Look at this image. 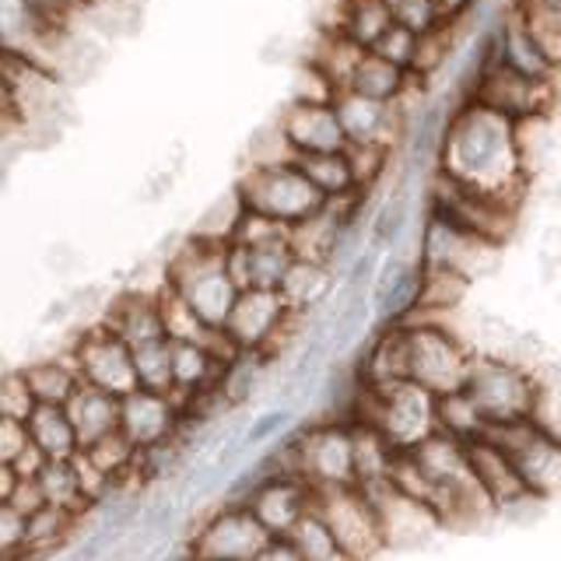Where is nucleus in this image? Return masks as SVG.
<instances>
[{"label": "nucleus", "mask_w": 561, "mask_h": 561, "mask_svg": "<svg viewBox=\"0 0 561 561\" xmlns=\"http://www.w3.org/2000/svg\"><path fill=\"white\" fill-rule=\"evenodd\" d=\"M467 456H470L473 478H478V484L488 491L495 505L513 502L516 495H523V491H526V481H523L519 467L513 463V456H508L499 443H491L488 435L467 443Z\"/></svg>", "instance_id": "obj_22"}, {"label": "nucleus", "mask_w": 561, "mask_h": 561, "mask_svg": "<svg viewBox=\"0 0 561 561\" xmlns=\"http://www.w3.org/2000/svg\"><path fill=\"white\" fill-rule=\"evenodd\" d=\"M18 478H22V473H18L11 463H0V502H8V499H11V491H14Z\"/></svg>", "instance_id": "obj_57"}, {"label": "nucleus", "mask_w": 561, "mask_h": 561, "mask_svg": "<svg viewBox=\"0 0 561 561\" xmlns=\"http://www.w3.org/2000/svg\"><path fill=\"white\" fill-rule=\"evenodd\" d=\"M242 215H245V201H242V193L236 186V190H228L225 197H218L204 210L190 236H201V239H210V242H232Z\"/></svg>", "instance_id": "obj_41"}, {"label": "nucleus", "mask_w": 561, "mask_h": 561, "mask_svg": "<svg viewBox=\"0 0 561 561\" xmlns=\"http://www.w3.org/2000/svg\"><path fill=\"white\" fill-rule=\"evenodd\" d=\"M0 551H4V561L28 551V516L8 502H0Z\"/></svg>", "instance_id": "obj_47"}, {"label": "nucleus", "mask_w": 561, "mask_h": 561, "mask_svg": "<svg viewBox=\"0 0 561 561\" xmlns=\"http://www.w3.org/2000/svg\"><path fill=\"white\" fill-rule=\"evenodd\" d=\"M312 505L320 508V516L337 537L344 554L351 561H368L386 548V534H382V519L376 502L368 499V491L358 484L347 488H323L316 491Z\"/></svg>", "instance_id": "obj_8"}, {"label": "nucleus", "mask_w": 561, "mask_h": 561, "mask_svg": "<svg viewBox=\"0 0 561 561\" xmlns=\"http://www.w3.org/2000/svg\"><path fill=\"white\" fill-rule=\"evenodd\" d=\"M298 165L312 180V186L323 193L327 201L351 197L358 193L355 169L347 162V151H327V154H298Z\"/></svg>", "instance_id": "obj_33"}, {"label": "nucleus", "mask_w": 561, "mask_h": 561, "mask_svg": "<svg viewBox=\"0 0 561 561\" xmlns=\"http://www.w3.org/2000/svg\"><path fill=\"white\" fill-rule=\"evenodd\" d=\"M438 397L414 379H393L382 386H358L351 421L379 428L397 449H414L438 432Z\"/></svg>", "instance_id": "obj_3"}, {"label": "nucleus", "mask_w": 561, "mask_h": 561, "mask_svg": "<svg viewBox=\"0 0 561 561\" xmlns=\"http://www.w3.org/2000/svg\"><path fill=\"white\" fill-rule=\"evenodd\" d=\"M411 218H414V172L403 169L397 186L390 190V197L373 210L368 245H376L379 253H393L403 242V236L411 232Z\"/></svg>", "instance_id": "obj_25"}, {"label": "nucleus", "mask_w": 561, "mask_h": 561, "mask_svg": "<svg viewBox=\"0 0 561 561\" xmlns=\"http://www.w3.org/2000/svg\"><path fill=\"white\" fill-rule=\"evenodd\" d=\"M64 408H67L70 421H75L81 449L95 446L105 435L119 432V397L99 390V386H92V382H81Z\"/></svg>", "instance_id": "obj_24"}, {"label": "nucleus", "mask_w": 561, "mask_h": 561, "mask_svg": "<svg viewBox=\"0 0 561 561\" xmlns=\"http://www.w3.org/2000/svg\"><path fill=\"white\" fill-rule=\"evenodd\" d=\"M484 435L513 456L526 488L540 491V495H548V499L561 495V443L558 438L537 428L530 417L495 421V425H488Z\"/></svg>", "instance_id": "obj_11"}, {"label": "nucleus", "mask_w": 561, "mask_h": 561, "mask_svg": "<svg viewBox=\"0 0 561 561\" xmlns=\"http://www.w3.org/2000/svg\"><path fill=\"white\" fill-rule=\"evenodd\" d=\"M134 368H137V386L154 393H172L175 379H172V341L158 337L148 344L134 347Z\"/></svg>", "instance_id": "obj_39"}, {"label": "nucleus", "mask_w": 561, "mask_h": 561, "mask_svg": "<svg viewBox=\"0 0 561 561\" xmlns=\"http://www.w3.org/2000/svg\"><path fill=\"white\" fill-rule=\"evenodd\" d=\"M393 8V18L400 25L414 28L417 35L421 32H432L435 25H443V18H438V4L435 0H390Z\"/></svg>", "instance_id": "obj_52"}, {"label": "nucleus", "mask_w": 561, "mask_h": 561, "mask_svg": "<svg viewBox=\"0 0 561 561\" xmlns=\"http://www.w3.org/2000/svg\"><path fill=\"white\" fill-rule=\"evenodd\" d=\"M428 190H432L428 210H435V215L463 225V228H470V232H478V236L499 242V245H505L508 239H513L516 225H519V204L516 201H505V197H495V193H488V190L453 180V175L443 169H435Z\"/></svg>", "instance_id": "obj_5"}, {"label": "nucleus", "mask_w": 561, "mask_h": 561, "mask_svg": "<svg viewBox=\"0 0 561 561\" xmlns=\"http://www.w3.org/2000/svg\"><path fill=\"white\" fill-rule=\"evenodd\" d=\"M537 260H540L543 274H554V271L561 267V225H551L548 232L540 236Z\"/></svg>", "instance_id": "obj_55"}, {"label": "nucleus", "mask_w": 561, "mask_h": 561, "mask_svg": "<svg viewBox=\"0 0 561 561\" xmlns=\"http://www.w3.org/2000/svg\"><path fill=\"white\" fill-rule=\"evenodd\" d=\"M333 285H341V274L330 267L323 260H306V256H295V263L288 267L285 280H280V295L291 312H302V316H316L333 295Z\"/></svg>", "instance_id": "obj_23"}, {"label": "nucleus", "mask_w": 561, "mask_h": 561, "mask_svg": "<svg viewBox=\"0 0 561 561\" xmlns=\"http://www.w3.org/2000/svg\"><path fill=\"white\" fill-rule=\"evenodd\" d=\"M417 39H421V35H417L414 28L393 22L390 32H386L373 49L379 53V57H386V60H393V64H400V67H408V70H411L414 53H417Z\"/></svg>", "instance_id": "obj_49"}, {"label": "nucleus", "mask_w": 561, "mask_h": 561, "mask_svg": "<svg viewBox=\"0 0 561 561\" xmlns=\"http://www.w3.org/2000/svg\"><path fill=\"white\" fill-rule=\"evenodd\" d=\"M32 443L43 449L46 460H75L81 453L75 421H70L64 403H39L28 417Z\"/></svg>", "instance_id": "obj_26"}, {"label": "nucleus", "mask_w": 561, "mask_h": 561, "mask_svg": "<svg viewBox=\"0 0 561 561\" xmlns=\"http://www.w3.org/2000/svg\"><path fill=\"white\" fill-rule=\"evenodd\" d=\"M25 376L32 382L39 403H67L70 393L81 386V373L75 365V355H53V358H35L25 365Z\"/></svg>", "instance_id": "obj_31"}, {"label": "nucleus", "mask_w": 561, "mask_h": 561, "mask_svg": "<svg viewBox=\"0 0 561 561\" xmlns=\"http://www.w3.org/2000/svg\"><path fill=\"white\" fill-rule=\"evenodd\" d=\"M84 8H95V4H105V0H81Z\"/></svg>", "instance_id": "obj_58"}, {"label": "nucleus", "mask_w": 561, "mask_h": 561, "mask_svg": "<svg viewBox=\"0 0 561 561\" xmlns=\"http://www.w3.org/2000/svg\"><path fill=\"white\" fill-rule=\"evenodd\" d=\"M165 285L180 291L207 327H225L239 298V285L228 274V242L186 236L165 260Z\"/></svg>", "instance_id": "obj_2"}, {"label": "nucleus", "mask_w": 561, "mask_h": 561, "mask_svg": "<svg viewBox=\"0 0 561 561\" xmlns=\"http://www.w3.org/2000/svg\"><path fill=\"white\" fill-rule=\"evenodd\" d=\"M467 99L488 105V110L508 119H523L537 113H554V81L526 78L519 70L505 67L502 60H478Z\"/></svg>", "instance_id": "obj_10"}, {"label": "nucleus", "mask_w": 561, "mask_h": 561, "mask_svg": "<svg viewBox=\"0 0 561 561\" xmlns=\"http://www.w3.org/2000/svg\"><path fill=\"white\" fill-rule=\"evenodd\" d=\"M337 105V116L344 123V134H347V145H397V140L408 137L411 127V113L400 110L397 102H379V99H368L344 88L333 99Z\"/></svg>", "instance_id": "obj_16"}, {"label": "nucleus", "mask_w": 561, "mask_h": 561, "mask_svg": "<svg viewBox=\"0 0 561 561\" xmlns=\"http://www.w3.org/2000/svg\"><path fill=\"white\" fill-rule=\"evenodd\" d=\"M291 263H295V250L288 236L250 245V288H280Z\"/></svg>", "instance_id": "obj_40"}, {"label": "nucleus", "mask_w": 561, "mask_h": 561, "mask_svg": "<svg viewBox=\"0 0 561 561\" xmlns=\"http://www.w3.org/2000/svg\"><path fill=\"white\" fill-rule=\"evenodd\" d=\"M288 320L291 309L277 288H245L239 291L225 330L239 341L242 351H267V355H274Z\"/></svg>", "instance_id": "obj_14"}, {"label": "nucleus", "mask_w": 561, "mask_h": 561, "mask_svg": "<svg viewBox=\"0 0 561 561\" xmlns=\"http://www.w3.org/2000/svg\"><path fill=\"white\" fill-rule=\"evenodd\" d=\"M46 491L49 505H60L70 508V513H88L95 502L84 495V484H81V470L75 460H46V467L35 473Z\"/></svg>", "instance_id": "obj_35"}, {"label": "nucleus", "mask_w": 561, "mask_h": 561, "mask_svg": "<svg viewBox=\"0 0 561 561\" xmlns=\"http://www.w3.org/2000/svg\"><path fill=\"white\" fill-rule=\"evenodd\" d=\"M245 158H250V169H260V165H280V162H295V148L288 145L285 130H280V123L274 119L271 127H263L250 137V145H245Z\"/></svg>", "instance_id": "obj_44"}, {"label": "nucleus", "mask_w": 561, "mask_h": 561, "mask_svg": "<svg viewBox=\"0 0 561 561\" xmlns=\"http://www.w3.org/2000/svg\"><path fill=\"white\" fill-rule=\"evenodd\" d=\"M534 408L530 421L561 443V365L540 362L534 368Z\"/></svg>", "instance_id": "obj_37"}, {"label": "nucleus", "mask_w": 561, "mask_h": 561, "mask_svg": "<svg viewBox=\"0 0 561 561\" xmlns=\"http://www.w3.org/2000/svg\"><path fill=\"white\" fill-rule=\"evenodd\" d=\"M558 148V134H554V113H537V116H523L516 119V151H519V165L523 172L534 175L551 162V154Z\"/></svg>", "instance_id": "obj_32"}, {"label": "nucleus", "mask_w": 561, "mask_h": 561, "mask_svg": "<svg viewBox=\"0 0 561 561\" xmlns=\"http://www.w3.org/2000/svg\"><path fill=\"white\" fill-rule=\"evenodd\" d=\"M386 4H390V0H386Z\"/></svg>", "instance_id": "obj_59"}, {"label": "nucleus", "mask_w": 561, "mask_h": 561, "mask_svg": "<svg viewBox=\"0 0 561 561\" xmlns=\"http://www.w3.org/2000/svg\"><path fill=\"white\" fill-rule=\"evenodd\" d=\"M438 169L449 172L453 180L516 204L530 186V175L523 172L516 151V119L470 99L449 113L443 145H438Z\"/></svg>", "instance_id": "obj_1"}, {"label": "nucleus", "mask_w": 561, "mask_h": 561, "mask_svg": "<svg viewBox=\"0 0 561 561\" xmlns=\"http://www.w3.org/2000/svg\"><path fill=\"white\" fill-rule=\"evenodd\" d=\"M288 425H291V411L288 408H274L267 414H260L250 428L242 432V446L245 453L250 449H260V446H267V443H277V438H285L288 435Z\"/></svg>", "instance_id": "obj_48"}, {"label": "nucleus", "mask_w": 561, "mask_h": 561, "mask_svg": "<svg viewBox=\"0 0 561 561\" xmlns=\"http://www.w3.org/2000/svg\"><path fill=\"white\" fill-rule=\"evenodd\" d=\"M421 295V256H403L400 250L382 253L373 280V312L379 327L411 320Z\"/></svg>", "instance_id": "obj_19"}, {"label": "nucleus", "mask_w": 561, "mask_h": 561, "mask_svg": "<svg viewBox=\"0 0 561 561\" xmlns=\"http://www.w3.org/2000/svg\"><path fill=\"white\" fill-rule=\"evenodd\" d=\"M32 446L28 421L18 417H0V463H14L18 456Z\"/></svg>", "instance_id": "obj_53"}, {"label": "nucleus", "mask_w": 561, "mask_h": 561, "mask_svg": "<svg viewBox=\"0 0 561 561\" xmlns=\"http://www.w3.org/2000/svg\"><path fill=\"white\" fill-rule=\"evenodd\" d=\"M463 390L484 411L488 425L530 417V408H534V376L526 373V368L505 358H495V355H473Z\"/></svg>", "instance_id": "obj_12"}, {"label": "nucleus", "mask_w": 561, "mask_h": 561, "mask_svg": "<svg viewBox=\"0 0 561 561\" xmlns=\"http://www.w3.org/2000/svg\"><path fill=\"white\" fill-rule=\"evenodd\" d=\"M365 491L379 508L386 548H425V543L443 530V519H438V513L432 505L403 495V491L393 488L390 481L373 484Z\"/></svg>", "instance_id": "obj_15"}, {"label": "nucleus", "mask_w": 561, "mask_h": 561, "mask_svg": "<svg viewBox=\"0 0 561 561\" xmlns=\"http://www.w3.org/2000/svg\"><path fill=\"white\" fill-rule=\"evenodd\" d=\"M285 540L298 551V558H302V561H351L316 505L291 526V534Z\"/></svg>", "instance_id": "obj_34"}, {"label": "nucleus", "mask_w": 561, "mask_h": 561, "mask_svg": "<svg viewBox=\"0 0 561 561\" xmlns=\"http://www.w3.org/2000/svg\"><path fill=\"white\" fill-rule=\"evenodd\" d=\"M351 435H355V467H358V488H373L390 481V470L397 460V446L379 428L365 425V421H351Z\"/></svg>", "instance_id": "obj_28"}, {"label": "nucleus", "mask_w": 561, "mask_h": 561, "mask_svg": "<svg viewBox=\"0 0 561 561\" xmlns=\"http://www.w3.org/2000/svg\"><path fill=\"white\" fill-rule=\"evenodd\" d=\"M390 145H347V162L355 169L358 190H376V183L390 169Z\"/></svg>", "instance_id": "obj_46"}, {"label": "nucleus", "mask_w": 561, "mask_h": 561, "mask_svg": "<svg viewBox=\"0 0 561 561\" xmlns=\"http://www.w3.org/2000/svg\"><path fill=\"white\" fill-rule=\"evenodd\" d=\"M35 408H39V397H35L25 368H11V373H4V379H0V417L28 421Z\"/></svg>", "instance_id": "obj_45"}, {"label": "nucleus", "mask_w": 561, "mask_h": 561, "mask_svg": "<svg viewBox=\"0 0 561 561\" xmlns=\"http://www.w3.org/2000/svg\"><path fill=\"white\" fill-rule=\"evenodd\" d=\"M397 22L393 8L386 0H341V25L337 32H344L347 39H355L358 46L373 49L390 25Z\"/></svg>", "instance_id": "obj_30"}, {"label": "nucleus", "mask_w": 561, "mask_h": 561, "mask_svg": "<svg viewBox=\"0 0 561 561\" xmlns=\"http://www.w3.org/2000/svg\"><path fill=\"white\" fill-rule=\"evenodd\" d=\"M8 505H14L18 513L32 516V513H39L43 505H49V499H46V491H43L39 478H18V484H14V491H11Z\"/></svg>", "instance_id": "obj_54"}, {"label": "nucleus", "mask_w": 561, "mask_h": 561, "mask_svg": "<svg viewBox=\"0 0 561 561\" xmlns=\"http://www.w3.org/2000/svg\"><path fill=\"white\" fill-rule=\"evenodd\" d=\"M516 14L561 64V0H516Z\"/></svg>", "instance_id": "obj_42"}, {"label": "nucleus", "mask_w": 561, "mask_h": 561, "mask_svg": "<svg viewBox=\"0 0 561 561\" xmlns=\"http://www.w3.org/2000/svg\"><path fill=\"white\" fill-rule=\"evenodd\" d=\"M499 516L513 526H534L548 516V495H540V491H530L526 488L523 495H516L513 502L499 505Z\"/></svg>", "instance_id": "obj_51"}, {"label": "nucleus", "mask_w": 561, "mask_h": 561, "mask_svg": "<svg viewBox=\"0 0 561 561\" xmlns=\"http://www.w3.org/2000/svg\"><path fill=\"white\" fill-rule=\"evenodd\" d=\"M417 256H421V263H428V267L453 271L473 285V280L491 277L499 271L502 245L478 236V232H470V228L456 225L443 215H435V210H428L425 225H421Z\"/></svg>", "instance_id": "obj_7"}, {"label": "nucleus", "mask_w": 561, "mask_h": 561, "mask_svg": "<svg viewBox=\"0 0 561 561\" xmlns=\"http://www.w3.org/2000/svg\"><path fill=\"white\" fill-rule=\"evenodd\" d=\"M288 236V225H280L267 215H260V210H250L245 207V215L236 228L232 242H242V245H260V242H271V239H285Z\"/></svg>", "instance_id": "obj_50"}, {"label": "nucleus", "mask_w": 561, "mask_h": 561, "mask_svg": "<svg viewBox=\"0 0 561 561\" xmlns=\"http://www.w3.org/2000/svg\"><path fill=\"white\" fill-rule=\"evenodd\" d=\"M70 355H75L81 382H92L113 397H127L137 390L134 347L102 320L95 327L81 330V337L70 347Z\"/></svg>", "instance_id": "obj_13"}, {"label": "nucleus", "mask_w": 561, "mask_h": 561, "mask_svg": "<svg viewBox=\"0 0 561 561\" xmlns=\"http://www.w3.org/2000/svg\"><path fill=\"white\" fill-rule=\"evenodd\" d=\"M280 130H285L295 154H327V151H347V134L333 102H302L291 99L277 113Z\"/></svg>", "instance_id": "obj_18"}, {"label": "nucleus", "mask_w": 561, "mask_h": 561, "mask_svg": "<svg viewBox=\"0 0 561 561\" xmlns=\"http://www.w3.org/2000/svg\"><path fill=\"white\" fill-rule=\"evenodd\" d=\"M119 432L145 453L183 432V411L172 393H154L137 386L134 393L119 397Z\"/></svg>", "instance_id": "obj_17"}, {"label": "nucleus", "mask_w": 561, "mask_h": 561, "mask_svg": "<svg viewBox=\"0 0 561 561\" xmlns=\"http://www.w3.org/2000/svg\"><path fill=\"white\" fill-rule=\"evenodd\" d=\"M162 288H158V291L127 288L123 295H116L110 306H105L102 323L110 330H116L130 347L158 341V337H169L165 320H162V298H158V295H162Z\"/></svg>", "instance_id": "obj_21"}, {"label": "nucleus", "mask_w": 561, "mask_h": 561, "mask_svg": "<svg viewBox=\"0 0 561 561\" xmlns=\"http://www.w3.org/2000/svg\"><path fill=\"white\" fill-rule=\"evenodd\" d=\"M411 81H414V75L408 67L379 57L376 49H365V57L358 60L347 88H351V92H358V95L379 99V102H397L411 88Z\"/></svg>", "instance_id": "obj_27"}, {"label": "nucleus", "mask_w": 561, "mask_h": 561, "mask_svg": "<svg viewBox=\"0 0 561 561\" xmlns=\"http://www.w3.org/2000/svg\"><path fill=\"white\" fill-rule=\"evenodd\" d=\"M435 414H438V432L460 438V443H473V438H481L488 432V417L467 390H453L438 397Z\"/></svg>", "instance_id": "obj_36"}, {"label": "nucleus", "mask_w": 561, "mask_h": 561, "mask_svg": "<svg viewBox=\"0 0 561 561\" xmlns=\"http://www.w3.org/2000/svg\"><path fill=\"white\" fill-rule=\"evenodd\" d=\"M271 540L274 534L256 519L253 508L245 502H232L197 526L186 551L193 561H253Z\"/></svg>", "instance_id": "obj_9"}, {"label": "nucleus", "mask_w": 561, "mask_h": 561, "mask_svg": "<svg viewBox=\"0 0 561 561\" xmlns=\"http://www.w3.org/2000/svg\"><path fill=\"white\" fill-rule=\"evenodd\" d=\"M277 358L267 355V351H242L236 362L225 365V376H221V393L228 400V408H242V403H250L260 390L263 382L271 376V365Z\"/></svg>", "instance_id": "obj_29"}, {"label": "nucleus", "mask_w": 561, "mask_h": 561, "mask_svg": "<svg viewBox=\"0 0 561 561\" xmlns=\"http://www.w3.org/2000/svg\"><path fill=\"white\" fill-rule=\"evenodd\" d=\"M81 523L78 513L60 505H43L39 513L28 516V551L35 554H57Z\"/></svg>", "instance_id": "obj_38"}, {"label": "nucleus", "mask_w": 561, "mask_h": 561, "mask_svg": "<svg viewBox=\"0 0 561 561\" xmlns=\"http://www.w3.org/2000/svg\"><path fill=\"white\" fill-rule=\"evenodd\" d=\"M242 201L250 210H260L280 225H295L309 215H316L327 197L312 186V180L302 172V165L295 162H280V165H260V169H245V175L236 183Z\"/></svg>", "instance_id": "obj_6"}, {"label": "nucleus", "mask_w": 561, "mask_h": 561, "mask_svg": "<svg viewBox=\"0 0 561 561\" xmlns=\"http://www.w3.org/2000/svg\"><path fill=\"white\" fill-rule=\"evenodd\" d=\"M162 320H165V333L169 341H201L207 333V323L201 320L197 312H193V306L186 302V298L180 291H172L169 285L162 288Z\"/></svg>", "instance_id": "obj_43"}, {"label": "nucleus", "mask_w": 561, "mask_h": 561, "mask_svg": "<svg viewBox=\"0 0 561 561\" xmlns=\"http://www.w3.org/2000/svg\"><path fill=\"white\" fill-rule=\"evenodd\" d=\"M253 561H302V558H298V551L291 548L285 537H274Z\"/></svg>", "instance_id": "obj_56"}, {"label": "nucleus", "mask_w": 561, "mask_h": 561, "mask_svg": "<svg viewBox=\"0 0 561 561\" xmlns=\"http://www.w3.org/2000/svg\"><path fill=\"white\" fill-rule=\"evenodd\" d=\"M408 327V379L425 386L435 397L463 390L470 365H473V347L446 323H425L411 320Z\"/></svg>", "instance_id": "obj_4"}, {"label": "nucleus", "mask_w": 561, "mask_h": 561, "mask_svg": "<svg viewBox=\"0 0 561 561\" xmlns=\"http://www.w3.org/2000/svg\"><path fill=\"white\" fill-rule=\"evenodd\" d=\"M312 499H316V491L302 478L274 473V478H263L250 495H245V505L253 508L256 519L267 526L274 537H288L291 526L312 508Z\"/></svg>", "instance_id": "obj_20"}]
</instances>
